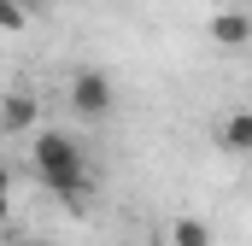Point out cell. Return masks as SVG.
Wrapping results in <instances>:
<instances>
[{
	"mask_svg": "<svg viewBox=\"0 0 252 246\" xmlns=\"http://www.w3.org/2000/svg\"><path fill=\"white\" fill-rule=\"evenodd\" d=\"M223 147H229V153H252V112L247 106H235V112L223 118Z\"/></svg>",
	"mask_w": 252,
	"mask_h": 246,
	"instance_id": "6",
	"label": "cell"
},
{
	"mask_svg": "<svg viewBox=\"0 0 252 246\" xmlns=\"http://www.w3.org/2000/svg\"><path fill=\"white\" fill-rule=\"evenodd\" d=\"M164 246H217V235H211L199 217H170V235H164Z\"/></svg>",
	"mask_w": 252,
	"mask_h": 246,
	"instance_id": "5",
	"label": "cell"
},
{
	"mask_svg": "<svg viewBox=\"0 0 252 246\" xmlns=\"http://www.w3.org/2000/svg\"><path fill=\"white\" fill-rule=\"evenodd\" d=\"M0 30H24V6L18 0H0Z\"/></svg>",
	"mask_w": 252,
	"mask_h": 246,
	"instance_id": "7",
	"label": "cell"
},
{
	"mask_svg": "<svg viewBox=\"0 0 252 246\" xmlns=\"http://www.w3.org/2000/svg\"><path fill=\"white\" fill-rule=\"evenodd\" d=\"M205 30H211V41H217V47H247V41H252V18L241 12V6L217 12V18H211Z\"/></svg>",
	"mask_w": 252,
	"mask_h": 246,
	"instance_id": "4",
	"label": "cell"
},
{
	"mask_svg": "<svg viewBox=\"0 0 252 246\" xmlns=\"http://www.w3.org/2000/svg\"><path fill=\"white\" fill-rule=\"evenodd\" d=\"M0 193L12 199V170H6V164H0Z\"/></svg>",
	"mask_w": 252,
	"mask_h": 246,
	"instance_id": "8",
	"label": "cell"
},
{
	"mask_svg": "<svg viewBox=\"0 0 252 246\" xmlns=\"http://www.w3.org/2000/svg\"><path fill=\"white\" fill-rule=\"evenodd\" d=\"M6 217H12V199H6V193H0V229H6Z\"/></svg>",
	"mask_w": 252,
	"mask_h": 246,
	"instance_id": "9",
	"label": "cell"
},
{
	"mask_svg": "<svg viewBox=\"0 0 252 246\" xmlns=\"http://www.w3.org/2000/svg\"><path fill=\"white\" fill-rule=\"evenodd\" d=\"M24 246H53V241H24Z\"/></svg>",
	"mask_w": 252,
	"mask_h": 246,
	"instance_id": "10",
	"label": "cell"
},
{
	"mask_svg": "<svg viewBox=\"0 0 252 246\" xmlns=\"http://www.w3.org/2000/svg\"><path fill=\"white\" fill-rule=\"evenodd\" d=\"M41 123V100L30 94V88H12L6 100H0V129L6 135H24V129H35Z\"/></svg>",
	"mask_w": 252,
	"mask_h": 246,
	"instance_id": "3",
	"label": "cell"
},
{
	"mask_svg": "<svg viewBox=\"0 0 252 246\" xmlns=\"http://www.w3.org/2000/svg\"><path fill=\"white\" fill-rule=\"evenodd\" d=\"M18 6H24V0H18Z\"/></svg>",
	"mask_w": 252,
	"mask_h": 246,
	"instance_id": "11",
	"label": "cell"
},
{
	"mask_svg": "<svg viewBox=\"0 0 252 246\" xmlns=\"http://www.w3.org/2000/svg\"><path fill=\"white\" fill-rule=\"evenodd\" d=\"M30 170L53 187V193L82 199V187H88V153H82L76 135H64V129H41L35 147H30Z\"/></svg>",
	"mask_w": 252,
	"mask_h": 246,
	"instance_id": "1",
	"label": "cell"
},
{
	"mask_svg": "<svg viewBox=\"0 0 252 246\" xmlns=\"http://www.w3.org/2000/svg\"><path fill=\"white\" fill-rule=\"evenodd\" d=\"M112 106H118V88H112V76L106 70H76L70 76V112L88 123L112 118Z\"/></svg>",
	"mask_w": 252,
	"mask_h": 246,
	"instance_id": "2",
	"label": "cell"
}]
</instances>
